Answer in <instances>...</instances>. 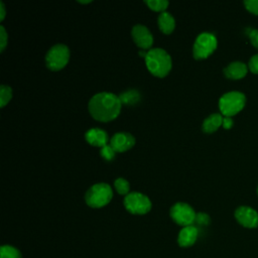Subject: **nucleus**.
<instances>
[{"instance_id": "nucleus-2", "label": "nucleus", "mask_w": 258, "mask_h": 258, "mask_svg": "<svg viewBox=\"0 0 258 258\" xmlns=\"http://www.w3.org/2000/svg\"><path fill=\"white\" fill-rule=\"evenodd\" d=\"M145 63L148 71L156 77H165L171 70V57L162 48L155 47L147 50Z\"/></svg>"}, {"instance_id": "nucleus-10", "label": "nucleus", "mask_w": 258, "mask_h": 258, "mask_svg": "<svg viewBox=\"0 0 258 258\" xmlns=\"http://www.w3.org/2000/svg\"><path fill=\"white\" fill-rule=\"evenodd\" d=\"M131 34H132L134 42L141 49L146 50L151 47V45L153 43V36L146 26H144L142 24L134 25L132 28Z\"/></svg>"}, {"instance_id": "nucleus-13", "label": "nucleus", "mask_w": 258, "mask_h": 258, "mask_svg": "<svg viewBox=\"0 0 258 258\" xmlns=\"http://www.w3.org/2000/svg\"><path fill=\"white\" fill-rule=\"evenodd\" d=\"M85 138L91 145L102 148L103 146L107 145L108 134L100 128H91L86 132Z\"/></svg>"}, {"instance_id": "nucleus-31", "label": "nucleus", "mask_w": 258, "mask_h": 258, "mask_svg": "<svg viewBox=\"0 0 258 258\" xmlns=\"http://www.w3.org/2000/svg\"><path fill=\"white\" fill-rule=\"evenodd\" d=\"M257 194H258V186H257Z\"/></svg>"}, {"instance_id": "nucleus-18", "label": "nucleus", "mask_w": 258, "mask_h": 258, "mask_svg": "<svg viewBox=\"0 0 258 258\" xmlns=\"http://www.w3.org/2000/svg\"><path fill=\"white\" fill-rule=\"evenodd\" d=\"M12 98V89L9 86H0V107L3 108Z\"/></svg>"}, {"instance_id": "nucleus-11", "label": "nucleus", "mask_w": 258, "mask_h": 258, "mask_svg": "<svg viewBox=\"0 0 258 258\" xmlns=\"http://www.w3.org/2000/svg\"><path fill=\"white\" fill-rule=\"evenodd\" d=\"M135 144V138L128 132H117L110 139V145L116 152H124Z\"/></svg>"}, {"instance_id": "nucleus-29", "label": "nucleus", "mask_w": 258, "mask_h": 258, "mask_svg": "<svg viewBox=\"0 0 258 258\" xmlns=\"http://www.w3.org/2000/svg\"><path fill=\"white\" fill-rule=\"evenodd\" d=\"M5 17V7L2 1H0V20L2 21Z\"/></svg>"}, {"instance_id": "nucleus-21", "label": "nucleus", "mask_w": 258, "mask_h": 258, "mask_svg": "<svg viewBox=\"0 0 258 258\" xmlns=\"http://www.w3.org/2000/svg\"><path fill=\"white\" fill-rule=\"evenodd\" d=\"M119 98L122 103L133 104L139 99V94L135 90H130V91H127V92H124L123 94H121L119 96Z\"/></svg>"}, {"instance_id": "nucleus-20", "label": "nucleus", "mask_w": 258, "mask_h": 258, "mask_svg": "<svg viewBox=\"0 0 258 258\" xmlns=\"http://www.w3.org/2000/svg\"><path fill=\"white\" fill-rule=\"evenodd\" d=\"M151 10L164 12L168 6L167 0H146L144 1Z\"/></svg>"}, {"instance_id": "nucleus-24", "label": "nucleus", "mask_w": 258, "mask_h": 258, "mask_svg": "<svg viewBox=\"0 0 258 258\" xmlns=\"http://www.w3.org/2000/svg\"><path fill=\"white\" fill-rule=\"evenodd\" d=\"M7 40H8V35L7 32L5 30V28L1 25L0 26V50L3 51L6 44H7Z\"/></svg>"}, {"instance_id": "nucleus-26", "label": "nucleus", "mask_w": 258, "mask_h": 258, "mask_svg": "<svg viewBox=\"0 0 258 258\" xmlns=\"http://www.w3.org/2000/svg\"><path fill=\"white\" fill-rule=\"evenodd\" d=\"M248 67L253 74H258V54H255L250 58Z\"/></svg>"}, {"instance_id": "nucleus-3", "label": "nucleus", "mask_w": 258, "mask_h": 258, "mask_svg": "<svg viewBox=\"0 0 258 258\" xmlns=\"http://www.w3.org/2000/svg\"><path fill=\"white\" fill-rule=\"evenodd\" d=\"M113 198L112 187L105 182L93 184L85 195L86 204L95 209L102 208L110 203Z\"/></svg>"}, {"instance_id": "nucleus-7", "label": "nucleus", "mask_w": 258, "mask_h": 258, "mask_svg": "<svg viewBox=\"0 0 258 258\" xmlns=\"http://www.w3.org/2000/svg\"><path fill=\"white\" fill-rule=\"evenodd\" d=\"M70 49L67 45L57 43L51 46L45 55L46 67L51 71L62 69L69 61Z\"/></svg>"}, {"instance_id": "nucleus-8", "label": "nucleus", "mask_w": 258, "mask_h": 258, "mask_svg": "<svg viewBox=\"0 0 258 258\" xmlns=\"http://www.w3.org/2000/svg\"><path fill=\"white\" fill-rule=\"evenodd\" d=\"M169 215L172 221L182 227L190 226L195 223L197 214L195 210L185 203H175L169 210Z\"/></svg>"}, {"instance_id": "nucleus-28", "label": "nucleus", "mask_w": 258, "mask_h": 258, "mask_svg": "<svg viewBox=\"0 0 258 258\" xmlns=\"http://www.w3.org/2000/svg\"><path fill=\"white\" fill-rule=\"evenodd\" d=\"M233 126V120L231 117H224L223 118V127L225 129H230Z\"/></svg>"}, {"instance_id": "nucleus-14", "label": "nucleus", "mask_w": 258, "mask_h": 258, "mask_svg": "<svg viewBox=\"0 0 258 258\" xmlns=\"http://www.w3.org/2000/svg\"><path fill=\"white\" fill-rule=\"evenodd\" d=\"M247 74V66L241 61L231 62L228 67L224 69V75L228 79L239 80L246 76Z\"/></svg>"}, {"instance_id": "nucleus-12", "label": "nucleus", "mask_w": 258, "mask_h": 258, "mask_svg": "<svg viewBox=\"0 0 258 258\" xmlns=\"http://www.w3.org/2000/svg\"><path fill=\"white\" fill-rule=\"evenodd\" d=\"M199 231L198 228L194 225L182 227V229L179 231L177 236V244L181 248H188L191 247L198 239Z\"/></svg>"}, {"instance_id": "nucleus-4", "label": "nucleus", "mask_w": 258, "mask_h": 258, "mask_svg": "<svg viewBox=\"0 0 258 258\" xmlns=\"http://www.w3.org/2000/svg\"><path fill=\"white\" fill-rule=\"evenodd\" d=\"M246 97L241 92H228L219 100V108L225 117H231L239 113L245 106Z\"/></svg>"}, {"instance_id": "nucleus-19", "label": "nucleus", "mask_w": 258, "mask_h": 258, "mask_svg": "<svg viewBox=\"0 0 258 258\" xmlns=\"http://www.w3.org/2000/svg\"><path fill=\"white\" fill-rule=\"evenodd\" d=\"M114 186L117 190L118 194L120 195H124V196H127L129 194V187H130V184L129 182L123 178V177H118L115 179L114 181Z\"/></svg>"}, {"instance_id": "nucleus-27", "label": "nucleus", "mask_w": 258, "mask_h": 258, "mask_svg": "<svg viewBox=\"0 0 258 258\" xmlns=\"http://www.w3.org/2000/svg\"><path fill=\"white\" fill-rule=\"evenodd\" d=\"M251 43L258 49V29H252L249 32Z\"/></svg>"}, {"instance_id": "nucleus-15", "label": "nucleus", "mask_w": 258, "mask_h": 258, "mask_svg": "<svg viewBox=\"0 0 258 258\" xmlns=\"http://www.w3.org/2000/svg\"><path fill=\"white\" fill-rule=\"evenodd\" d=\"M157 23H158L159 29L165 34L171 33L175 26V20H174L173 16L169 12H166V11L161 12L158 15Z\"/></svg>"}, {"instance_id": "nucleus-23", "label": "nucleus", "mask_w": 258, "mask_h": 258, "mask_svg": "<svg viewBox=\"0 0 258 258\" xmlns=\"http://www.w3.org/2000/svg\"><path fill=\"white\" fill-rule=\"evenodd\" d=\"M244 5L248 11L258 15V0H248L244 2Z\"/></svg>"}, {"instance_id": "nucleus-16", "label": "nucleus", "mask_w": 258, "mask_h": 258, "mask_svg": "<svg viewBox=\"0 0 258 258\" xmlns=\"http://www.w3.org/2000/svg\"><path fill=\"white\" fill-rule=\"evenodd\" d=\"M221 125H223V117L219 113H214L207 117L202 125V129L206 133L215 132Z\"/></svg>"}, {"instance_id": "nucleus-17", "label": "nucleus", "mask_w": 258, "mask_h": 258, "mask_svg": "<svg viewBox=\"0 0 258 258\" xmlns=\"http://www.w3.org/2000/svg\"><path fill=\"white\" fill-rule=\"evenodd\" d=\"M0 258H22L19 249L12 245H2L0 248Z\"/></svg>"}, {"instance_id": "nucleus-30", "label": "nucleus", "mask_w": 258, "mask_h": 258, "mask_svg": "<svg viewBox=\"0 0 258 258\" xmlns=\"http://www.w3.org/2000/svg\"><path fill=\"white\" fill-rule=\"evenodd\" d=\"M78 2L86 4V3H90V2H92V1H91V0H78Z\"/></svg>"}, {"instance_id": "nucleus-22", "label": "nucleus", "mask_w": 258, "mask_h": 258, "mask_svg": "<svg viewBox=\"0 0 258 258\" xmlns=\"http://www.w3.org/2000/svg\"><path fill=\"white\" fill-rule=\"evenodd\" d=\"M115 150H114V148L111 146V145H105V146H103L102 148H101V151H100V153H101V155H102V157L104 158V159H106V160H112L114 157H115Z\"/></svg>"}, {"instance_id": "nucleus-6", "label": "nucleus", "mask_w": 258, "mask_h": 258, "mask_svg": "<svg viewBox=\"0 0 258 258\" xmlns=\"http://www.w3.org/2000/svg\"><path fill=\"white\" fill-rule=\"evenodd\" d=\"M125 209L133 215H145L151 210V202L147 196L139 191L129 192L124 198Z\"/></svg>"}, {"instance_id": "nucleus-5", "label": "nucleus", "mask_w": 258, "mask_h": 258, "mask_svg": "<svg viewBox=\"0 0 258 258\" xmlns=\"http://www.w3.org/2000/svg\"><path fill=\"white\" fill-rule=\"evenodd\" d=\"M217 38L210 32H202L196 38L192 46V54L196 59L207 58L217 48Z\"/></svg>"}, {"instance_id": "nucleus-9", "label": "nucleus", "mask_w": 258, "mask_h": 258, "mask_svg": "<svg viewBox=\"0 0 258 258\" xmlns=\"http://www.w3.org/2000/svg\"><path fill=\"white\" fill-rule=\"evenodd\" d=\"M235 218L245 228H256L258 226V213L247 206L239 207L235 211Z\"/></svg>"}, {"instance_id": "nucleus-1", "label": "nucleus", "mask_w": 258, "mask_h": 258, "mask_svg": "<svg viewBox=\"0 0 258 258\" xmlns=\"http://www.w3.org/2000/svg\"><path fill=\"white\" fill-rule=\"evenodd\" d=\"M122 102L120 98L109 92L95 94L89 101L88 109L92 117L101 122L115 119L121 111Z\"/></svg>"}, {"instance_id": "nucleus-25", "label": "nucleus", "mask_w": 258, "mask_h": 258, "mask_svg": "<svg viewBox=\"0 0 258 258\" xmlns=\"http://www.w3.org/2000/svg\"><path fill=\"white\" fill-rule=\"evenodd\" d=\"M195 222H197L199 225L207 226L210 224V217L205 213H198Z\"/></svg>"}]
</instances>
